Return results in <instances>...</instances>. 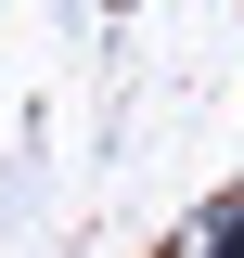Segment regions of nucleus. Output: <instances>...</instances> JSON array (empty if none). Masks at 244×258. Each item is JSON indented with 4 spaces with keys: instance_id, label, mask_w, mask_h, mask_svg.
I'll list each match as a JSON object with an SVG mask.
<instances>
[{
    "instance_id": "nucleus-1",
    "label": "nucleus",
    "mask_w": 244,
    "mask_h": 258,
    "mask_svg": "<svg viewBox=\"0 0 244 258\" xmlns=\"http://www.w3.org/2000/svg\"><path fill=\"white\" fill-rule=\"evenodd\" d=\"M167 258H244V181H231V194H206V207L167 232Z\"/></svg>"
}]
</instances>
